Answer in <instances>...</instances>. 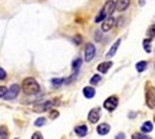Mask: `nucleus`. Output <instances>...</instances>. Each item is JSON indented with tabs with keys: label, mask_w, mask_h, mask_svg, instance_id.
I'll use <instances>...</instances> for the list:
<instances>
[{
	"label": "nucleus",
	"mask_w": 155,
	"mask_h": 139,
	"mask_svg": "<svg viewBox=\"0 0 155 139\" xmlns=\"http://www.w3.org/2000/svg\"><path fill=\"white\" fill-rule=\"evenodd\" d=\"M6 79V72L3 67H0V80H5Z\"/></svg>",
	"instance_id": "nucleus-27"
},
{
	"label": "nucleus",
	"mask_w": 155,
	"mask_h": 139,
	"mask_svg": "<svg viewBox=\"0 0 155 139\" xmlns=\"http://www.w3.org/2000/svg\"><path fill=\"white\" fill-rule=\"evenodd\" d=\"M129 5H131L129 0H116L115 2V10H118V11L127 10L128 7H129Z\"/></svg>",
	"instance_id": "nucleus-9"
},
{
	"label": "nucleus",
	"mask_w": 155,
	"mask_h": 139,
	"mask_svg": "<svg viewBox=\"0 0 155 139\" xmlns=\"http://www.w3.org/2000/svg\"><path fill=\"white\" fill-rule=\"evenodd\" d=\"M73 42H75L76 45H81V42H82V37H81V36H75V37H73Z\"/></svg>",
	"instance_id": "nucleus-30"
},
{
	"label": "nucleus",
	"mask_w": 155,
	"mask_h": 139,
	"mask_svg": "<svg viewBox=\"0 0 155 139\" xmlns=\"http://www.w3.org/2000/svg\"><path fill=\"white\" fill-rule=\"evenodd\" d=\"M142 45H144L145 52H147V53H150V52H151V39H150V37H148V39H145Z\"/></svg>",
	"instance_id": "nucleus-19"
},
{
	"label": "nucleus",
	"mask_w": 155,
	"mask_h": 139,
	"mask_svg": "<svg viewBox=\"0 0 155 139\" xmlns=\"http://www.w3.org/2000/svg\"><path fill=\"white\" fill-rule=\"evenodd\" d=\"M6 92H7V88H5V86H0V98H3L6 95Z\"/></svg>",
	"instance_id": "nucleus-28"
},
{
	"label": "nucleus",
	"mask_w": 155,
	"mask_h": 139,
	"mask_svg": "<svg viewBox=\"0 0 155 139\" xmlns=\"http://www.w3.org/2000/svg\"><path fill=\"white\" fill-rule=\"evenodd\" d=\"M75 132H76L78 136H85L88 134V128H86V125H79L75 128Z\"/></svg>",
	"instance_id": "nucleus-16"
},
{
	"label": "nucleus",
	"mask_w": 155,
	"mask_h": 139,
	"mask_svg": "<svg viewBox=\"0 0 155 139\" xmlns=\"http://www.w3.org/2000/svg\"><path fill=\"white\" fill-rule=\"evenodd\" d=\"M102 10L105 11L106 16H112V13L115 11V2H114V0H108Z\"/></svg>",
	"instance_id": "nucleus-8"
},
{
	"label": "nucleus",
	"mask_w": 155,
	"mask_h": 139,
	"mask_svg": "<svg viewBox=\"0 0 155 139\" xmlns=\"http://www.w3.org/2000/svg\"><path fill=\"white\" fill-rule=\"evenodd\" d=\"M20 89L25 92L26 95H36L40 92V86H39L38 80L33 78H26L23 79L22 82V88Z\"/></svg>",
	"instance_id": "nucleus-1"
},
{
	"label": "nucleus",
	"mask_w": 155,
	"mask_h": 139,
	"mask_svg": "<svg viewBox=\"0 0 155 139\" xmlns=\"http://www.w3.org/2000/svg\"><path fill=\"white\" fill-rule=\"evenodd\" d=\"M101 79H102V78H101L99 75H95V76H92V79H91V83H92V85H98L101 82Z\"/></svg>",
	"instance_id": "nucleus-25"
},
{
	"label": "nucleus",
	"mask_w": 155,
	"mask_h": 139,
	"mask_svg": "<svg viewBox=\"0 0 155 139\" xmlns=\"http://www.w3.org/2000/svg\"><path fill=\"white\" fill-rule=\"evenodd\" d=\"M114 26H115V19L112 16H109L105 22H102V32H109Z\"/></svg>",
	"instance_id": "nucleus-10"
},
{
	"label": "nucleus",
	"mask_w": 155,
	"mask_h": 139,
	"mask_svg": "<svg viewBox=\"0 0 155 139\" xmlns=\"http://www.w3.org/2000/svg\"><path fill=\"white\" fill-rule=\"evenodd\" d=\"M96 132L99 135H106L109 132V125H108V123H101L99 126L96 128Z\"/></svg>",
	"instance_id": "nucleus-15"
},
{
	"label": "nucleus",
	"mask_w": 155,
	"mask_h": 139,
	"mask_svg": "<svg viewBox=\"0 0 155 139\" xmlns=\"http://www.w3.org/2000/svg\"><path fill=\"white\" fill-rule=\"evenodd\" d=\"M32 139H43V136H42V134H39V132H35Z\"/></svg>",
	"instance_id": "nucleus-31"
},
{
	"label": "nucleus",
	"mask_w": 155,
	"mask_h": 139,
	"mask_svg": "<svg viewBox=\"0 0 155 139\" xmlns=\"http://www.w3.org/2000/svg\"><path fill=\"white\" fill-rule=\"evenodd\" d=\"M109 67H112V62H102L98 65V70L101 73H106L109 70Z\"/></svg>",
	"instance_id": "nucleus-12"
},
{
	"label": "nucleus",
	"mask_w": 155,
	"mask_h": 139,
	"mask_svg": "<svg viewBox=\"0 0 155 139\" xmlns=\"http://www.w3.org/2000/svg\"><path fill=\"white\" fill-rule=\"evenodd\" d=\"M81 65H82V59H76V60H73V63H72L73 70H78V69L81 67Z\"/></svg>",
	"instance_id": "nucleus-22"
},
{
	"label": "nucleus",
	"mask_w": 155,
	"mask_h": 139,
	"mask_svg": "<svg viewBox=\"0 0 155 139\" xmlns=\"http://www.w3.org/2000/svg\"><path fill=\"white\" fill-rule=\"evenodd\" d=\"M145 102L150 109H155V88L148 85L145 90Z\"/></svg>",
	"instance_id": "nucleus-2"
},
{
	"label": "nucleus",
	"mask_w": 155,
	"mask_h": 139,
	"mask_svg": "<svg viewBox=\"0 0 155 139\" xmlns=\"http://www.w3.org/2000/svg\"><path fill=\"white\" fill-rule=\"evenodd\" d=\"M147 66H148V63H147V62L145 60H141V62H138V63H137V70H138V72H144L145 69H147Z\"/></svg>",
	"instance_id": "nucleus-17"
},
{
	"label": "nucleus",
	"mask_w": 155,
	"mask_h": 139,
	"mask_svg": "<svg viewBox=\"0 0 155 139\" xmlns=\"http://www.w3.org/2000/svg\"><path fill=\"white\" fill-rule=\"evenodd\" d=\"M154 123H155V116H154Z\"/></svg>",
	"instance_id": "nucleus-34"
},
{
	"label": "nucleus",
	"mask_w": 155,
	"mask_h": 139,
	"mask_svg": "<svg viewBox=\"0 0 155 139\" xmlns=\"http://www.w3.org/2000/svg\"><path fill=\"white\" fill-rule=\"evenodd\" d=\"M19 92H20V86H19L17 83H13L10 88L7 89V92H6V95L3 96V98H5L6 100H13V99H16L17 98Z\"/></svg>",
	"instance_id": "nucleus-3"
},
{
	"label": "nucleus",
	"mask_w": 155,
	"mask_h": 139,
	"mask_svg": "<svg viewBox=\"0 0 155 139\" xmlns=\"http://www.w3.org/2000/svg\"><path fill=\"white\" fill-rule=\"evenodd\" d=\"M119 45H121V39H118L112 45V47L109 50H108V53H106V57H112V56H115V53H116V50H118V47H119Z\"/></svg>",
	"instance_id": "nucleus-11"
},
{
	"label": "nucleus",
	"mask_w": 155,
	"mask_h": 139,
	"mask_svg": "<svg viewBox=\"0 0 155 139\" xmlns=\"http://www.w3.org/2000/svg\"><path fill=\"white\" fill-rule=\"evenodd\" d=\"M45 123H46V119H45V118H38V119L35 121V126H43Z\"/></svg>",
	"instance_id": "nucleus-24"
},
{
	"label": "nucleus",
	"mask_w": 155,
	"mask_h": 139,
	"mask_svg": "<svg viewBox=\"0 0 155 139\" xmlns=\"http://www.w3.org/2000/svg\"><path fill=\"white\" fill-rule=\"evenodd\" d=\"M9 136V131L6 126H0V139H7Z\"/></svg>",
	"instance_id": "nucleus-18"
},
{
	"label": "nucleus",
	"mask_w": 155,
	"mask_h": 139,
	"mask_svg": "<svg viewBox=\"0 0 155 139\" xmlns=\"http://www.w3.org/2000/svg\"><path fill=\"white\" fill-rule=\"evenodd\" d=\"M83 96L85 98H88V99H92L95 96V89L92 86H86V88H83Z\"/></svg>",
	"instance_id": "nucleus-13"
},
{
	"label": "nucleus",
	"mask_w": 155,
	"mask_h": 139,
	"mask_svg": "<svg viewBox=\"0 0 155 139\" xmlns=\"http://www.w3.org/2000/svg\"><path fill=\"white\" fill-rule=\"evenodd\" d=\"M132 139H152V138H150V136H145V134L142 132V134H134L132 135Z\"/></svg>",
	"instance_id": "nucleus-23"
},
{
	"label": "nucleus",
	"mask_w": 155,
	"mask_h": 139,
	"mask_svg": "<svg viewBox=\"0 0 155 139\" xmlns=\"http://www.w3.org/2000/svg\"><path fill=\"white\" fill-rule=\"evenodd\" d=\"M65 82L62 78H56V79H52V85H55V86H59V85H62Z\"/></svg>",
	"instance_id": "nucleus-26"
},
{
	"label": "nucleus",
	"mask_w": 155,
	"mask_h": 139,
	"mask_svg": "<svg viewBox=\"0 0 155 139\" xmlns=\"http://www.w3.org/2000/svg\"><path fill=\"white\" fill-rule=\"evenodd\" d=\"M95 39H96V40H101V39H102V34H101L99 32H96V34H95Z\"/></svg>",
	"instance_id": "nucleus-32"
},
{
	"label": "nucleus",
	"mask_w": 155,
	"mask_h": 139,
	"mask_svg": "<svg viewBox=\"0 0 155 139\" xmlns=\"http://www.w3.org/2000/svg\"><path fill=\"white\" fill-rule=\"evenodd\" d=\"M116 106H118V96H109V98L104 102V108L109 112L115 111Z\"/></svg>",
	"instance_id": "nucleus-4"
},
{
	"label": "nucleus",
	"mask_w": 155,
	"mask_h": 139,
	"mask_svg": "<svg viewBox=\"0 0 155 139\" xmlns=\"http://www.w3.org/2000/svg\"><path fill=\"white\" fill-rule=\"evenodd\" d=\"M55 103H56V102H53V100L43 102V103H39V105H36L33 109H35V112H45V111H48V109H50V108L55 105Z\"/></svg>",
	"instance_id": "nucleus-7"
},
{
	"label": "nucleus",
	"mask_w": 155,
	"mask_h": 139,
	"mask_svg": "<svg viewBox=\"0 0 155 139\" xmlns=\"http://www.w3.org/2000/svg\"><path fill=\"white\" fill-rule=\"evenodd\" d=\"M124 138H125V136H124V134H119L118 136H116V139H124Z\"/></svg>",
	"instance_id": "nucleus-33"
},
{
	"label": "nucleus",
	"mask_w": 155,
	"mask_h": 139,
	"mask_svg": "<svg viewBox=\"0 0 155 139\" xmlns=\"http://www.w3.org/2000/svg\"><path fill=\"white\" fill-rule=\"evenodd\" d=\"M105 17H106L105 11H104V10H101V13H99V15H98V16L95 17V22H96V23H101V22H104V19H105Z\"/></svg>",
	"instance_id": "nucleus-20"
},
{
	"label": "nucleus",
	"mask_w": 155,
	"mask_h": 139,
	"mask_svg": "<svg viewBox=\"0 0 155 139\" xmlns=\"http://www.w3.org/2000/svg\"><path fill=\"white\" fill-rule=\"evenodd\" d=\"M95 53H96L95 46L92 45V43H88V45H86V47H85V60L91 62L95 57Z\"/></svg>",
	"instance_id": "nucleus-5"
},
{
	"label": "nucleus",
	"mask_w": 155,
	"mask_h": 139,
	"mask_svg": "<svg viewBox=\"0 0 155 139\" xmlns=\"http://www.w3.org/2000/svg\"><path fill=\"white\" fill-rule=\"evenodd\" d=\"M58 116H59V112H58V111H52V112H50V119H56Z\"/></svg>",
	"instance_id": "nucleus-29"
},
{
	"label": "nucleus",
	"mask_w": 155,
	"mask_h": 139,
	"mask_svg": "<svg viewBox=\"0 0 155 139\" xmlns=\"http://www.w3.org/2000/svg\"><path fill=\"white\" fill-rule=\"evenodd\" d=\"M101 118V108H94L92 111L88 113V119L91 123H96Z\"/></svg>",
	"instance_id": "nucleus-6"
},
{
	"label": "nucleus",
	"mask_w": 155,
	"mask_h": 139,
	"mask_svg": "<svg viewBox=\"0 0 155 139\" xmlns=\"http://www.w3.org/2000/svg\"><path fill=\"white\" fill-rule=\"evenodd\" d=\"M16 139H17V138H16Z\"/></svg>",
	"instance_id": "nucleus-35"
},
{
	"label": "nucleus",
	"mask_w": 155,
	"mask_h": 139,
	"mask_svg": "<svg viewBox=\"0 0 155 139\" xmlns=\"http://www.w3.org/2000/svg\"><path fill=\"white\" fill-rule=\"evenodd\" d=\"M148 37L150 39H152V37H155V24H151L150 27H148Z\"/></svg>",
	"instance_id": "nucleus-21"
},
{
	"label": "nucleus",
	"mask_w": 155,
	"mask_h": 139,
	"mask_svg": "<svg viewBox=\"0 0 155 139\" xmlns=\"http://www.w3.org/2000/svg\"><path fill=\"white\" fill-rule=\"evenodd\" d=\"M152 129H154V123L150 122V121L144 122V123H142V126H141V131H142L144 134H150Z\"/></svg>",
	"instance_id": "nucleus-14"
}]
</instances>
